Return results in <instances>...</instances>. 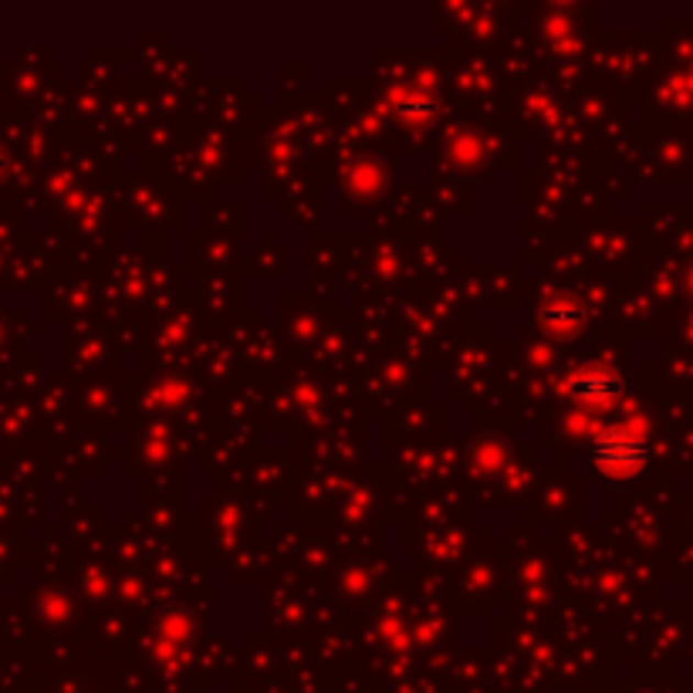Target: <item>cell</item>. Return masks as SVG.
I'll use <instances>...</instances> for the list:
<instances>
[{
    "mask_svg": "<svg viewBox=\"0 0 693 693\" xmlns=\"http://www.w3.org/2000/svg\"><path fill=\"white\" fill-rule=\"evenodd\" d=\"M592 468L609 481H629L636 477L646 460H650V437L639 416H629L623 424H613L588 443Z\"/></svg>",
    "mask_w": 693,
    "mask_h": 693,
    "instance_id": "1",
    "label": "cell"
},
{
    "mask_svg": "<svg viewBox=\"0 0 693 693\" xmlns=\"http://www.w3.org/2000/svg\"><path fill=\"white\" fill-rule=\"evenodd\" d=\"M559 389H562V396H569L572 403H579V409H585V413H603V409H609L623 396V380H619V373H613L609 365L588 362V365L572 369V373L562 380Z\"/></svg>",
    "mask_w": 693,
    "mask_h": 693,
    "instance_id": "2",
    "label": "cell"
},
{
    "mask_svg": "<svg viewBox=\"0 0 693 693\" xmlns=\"http://www.w3.org/2000/svg\"><path fill=\"white\" fill-rule=\"evenodd\" d=\"M386 106L396 112V119L403 125H427L437 119L440 106L427 91V85H413V81H399L386 91Z\"/></svg>",
    "mask_w": 693,
    "mask_h": 693,
    "instance_id": "3",
    "label": "cell"
},
{
    "mask_svg": "<svg viewBox=\"0 0 693 693\" xmlns=\"http://www.w3.org/2000/svg\"><path fill=\"white\" fill-rule=\"evenodd\" d=\"M538 321H541V332L551 336V339H575L585 321H588V308L579 301V298H551L541 305L538 311Z\"/></svg>",
    "mask_w": 693,
    "mask_h": 693,
    "instance_id": "4",
    "label": "cell"
},
{
    "mask_svg": "<svg viewBox=\"0 0 693 693\" xmlns=\"http://www.w3.org/2000/svg\"><path fill=\"white\" fill-rule=\"evenodd\" d=\"M447 153L457 166H474L481 160V139L474 132H453L447 139Z\"/></svg>",
    "mask_w": 693,
    "mask_h": 693,
    "instance_id": "5",
    "label": "cell"
},
{
    "mask_svg": "<svg viewBox=\"0 0 693 693\" xmlns=\"http://www.w3.org/2000/svg\"><path fill=\"white\" fill-rule=\"evenodd\" d=\"M190 636H194V619H190L187 613H166V616L160 619V639L183 646Z\"/></svg>",
    "mask_w": 693,
    "mask_h": 693,
    "instance_id": "6",
    "label": "cell"
},
{
    "mask_svg": "<svg viewBox=\"0 0 693 693\" xmlns=\"http://www.w3.org/2000/svg\"><path fill=\"white\" fill-rule=\"evenodd\" d=\"M349 187L355 194H373V190H380V169L373 163H365V160L355 163L352 173H349Z\"/></svg>",
    "mask_w": 693,
    "mask_h": 693,
    "instance_id": "7",
    "label": "cell"
},
{
    "mask_svg": "<svg viewBox=\"0 0 693 693\" xmlns=\"http://www.w3.org/2000/svg\"><path fill=\"white\" fill-rule=\"evenodd\" d=\"M565 427L572 430V437H598V433H603L606 427L603 424H598L595 420V416L592 413H585V409H575V413H569V420H565Z\"/></svg>",
    "mask_w": 693,
    "mask_h": 693,
    "instance_id": "8",
    "label": "cell"
},
{
    "mask_svg": "<svg viewBox=\"0 0 693 693\" xmlns=\"http://www.w3.org/2000/svg\"><path fill=\"white\" fill-rule=\"evenodd\" d=\"M156 399H160L166 409H176L183 399H187V386H183L179 380H163V383L156 386Z\"/></svg>",
    "mask_w": 693,
    "mask_h": 693,
    "instance_id": "9",
    "label": "cell"
},
{
    "mask_svg": "<svg viewBox=\"0 0 693 693\" xmlns=\"http://www.w3.org/2000/svg\"><path fill=\"white\" fill-rule=\"evenodd\" d=\"M179 653H183V650H179L176 642H166V639H160V642H156V660H163V663H176V660H179Z\"/></svg>",
    "mask_w": 693,
    "mask_h": 693,
    "instance_id": "10",
    "label": "cell"
},
{
    "mask_svg": "<svg viewBox=\"0 0 693 693\" xmlns=\"http://www.w3.org/2000/svg\"><path fill=\"white\" fill-rule=\"evenodd\" d=\"M362 585H365V575H362V572H352V575H345V588L359 592Z\"/></svg>",
    "mask_w": 693,
    "mask_h": 693,
    "instance_id": "11",
    "label": "cell"
},
{
    "mask_svg": "<svg viewBox=\"0 0 693 693\" xmlns=\"http://www.w3.org/2000/svg\"><path fill=\"white\" fill-rule=\"evenodd\" d=\"M0 173H4V153H0Z\"/></svg>",
    "mask_w": 693,
    "mask_h": 693,
    "instance_id": "12",
    "label": "cell"
},
{
    "mask_svg": "<svg viewBox=\"0 0 693 693\" xmlns=\"http://www.w3.org/2000/svg\"><path fill=\"white\" fill-rule=\"evenodd\" d=\"M690 288H693V271H690Z\"/></svg>",
    "mask_w": 693,
    "mask_h": 693,
    "instance_id": "13",
    "label": "cell"
}]
</instances>
